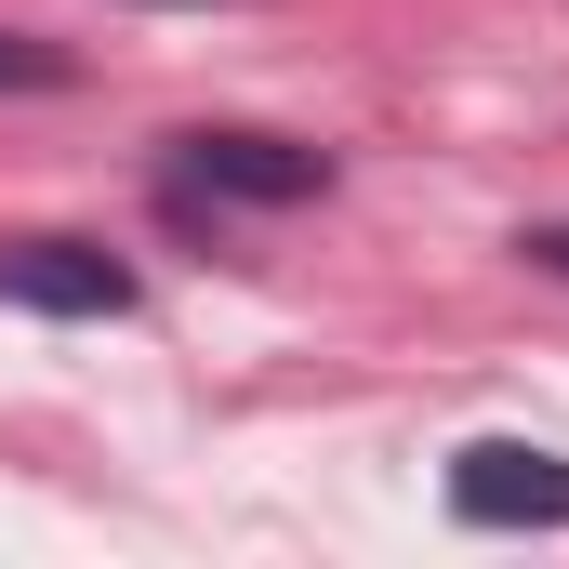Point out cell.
I'll list each match as a JSON object with an SVG mask.
<instances>
[{
	"label": "cell",
	"instance_id": "6da1fadb",
	"mask_svg": "<svg viewBox=\"0 0 569 569\" xmlns=\"http://www.w3.org/2000/svg\"><path fill=\"white\" fill-rule=\"evenodd\" d=\"M159 146H172V186L212 199V212H305V199H331V146L266 133V120H186Z\"/></svg>",
	"mask_w": 569,
	"mask_h": 569
},
{
	"label": "cell",
	"instance_id": "7a4b0ae2",
	"mask_svg": "<svg viewBox=\"0 0 569 569\" xmlns=\"http://www.w3.org/2000/svg\"><path fill=\"white\" fill-rule=\"evenodd\" d=\"M0 305H27V318H133V266H120L107 239L13 226V239H0Z\"/></svg>",
	"mask_w": 569,
	"mask_h": 569
},
{
	"label": "cell",
	"instance_id": "3957f363",
	"mask_svg": "<svg viewBox=\"0 0 569 569\" xmlns=\"http://www.w3.org/2000/svg\"><path fill=\"white\" fill-rule=\"evenodd\" d=\"M450 517L463 530H569V450H543V437L450 450Z\"/></svg>",
	"mask_w": 569,
	"mask_h": 569
},
{
	"label": "cell",
	"instance_id": "277c9868",
	"mask_svg": "<svg viewBox=\"0 0 569 569\" xmlns=\"http://www.w3.org/2000/svg\"><path fill=\"white\" fill-rule=\"evenodd\" d=\"M80 80V53L67 40H40V27H0V93H67Z\"/></svg>",
	"mask_w": 569,
	"mask_h": 569
},
{
	"label": "cell",
	"instance_id": "5b68a950",
	"mask_svg": "<svg viewBox=\"0 0 569 569\" xmlns=\"http://www.w3.org/2000/svg\"><path fill=\"white\" fill-rule=\"evenodd\" d=\"M517 252H530L543 279H569V212H543V226H517Z\"/></svg>",
	"mask_w": 569,
	"mask_h": 569
}]
</instances>
